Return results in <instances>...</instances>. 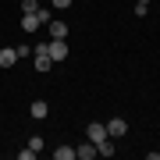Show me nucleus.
<instances>
[{
  "label": "nucleus",
  "instance_id": "2eb2a0df",
  "mask_svg": "<svg viewBox=\"0 0 160 160\" xmlns=\"http://www.w3.org/2000/svg\"><path fill=\"white\" fill-rule=\"evenodd\" d=\"M135 4H142V7H149V0H135Z\"/></svg>",
  "mask_w": 160,
  "mask_h": 160
},
{
  "label": "nucleus",
  "instance_id": "ddd939ff",
  "mask_svg": "<svg viewBox=\"0 0 160 160\" xmlns=\"http://www.w3.org/2000/svg\"><path fill=\"white\" fill-rule=\"evenodd\" d=\"M36 7H39L36 0H22V14H25V11H36Z\"/></svg>",
  "mask_w": 160,
  "mask_h": 160
},
{
  "label": "nucleus",
  "instance_id": "423d86ee",
  "mask_svg": "<svg viewBox=\"0 0 160 160\" xmlns=\"http://www.w3.org/2000/svg\"><path fill=\"white\" fill-rule=\"evenodd\" d=\"M92 157H96V142L86 139L82 146H75V160H92Z\"/></svg>",
  "mask_w": 160,
  "mask_h": 160
},
{
  "label": "nucleus",
  "instance_id": "7ed1b4c3",
  "mask_svg": "<svg viewBox=\"0 0 160 160\" xmlns=\"http://www.w3.org/2000/svg\"><path fill=\"white\" fill-rule=\"evenodd\" d=\"M46 50H50V61H53V64L68 61V43H64V39H50V43H46Z\"/></svg>",
  "mask_w": 160,
  "mask_h": 160
},
{
  "label": "nucleus",
  "instance_id": "39448f33",
  "mask_svg": "<svg viewBox=\"0 0 160 160\" xmlns=\"http://www.w3.org/2000/svg\"><path fill=\"white\" fill-rule=\"evenodd\" d=\"M107 135H110V139H121V135H128V121H125V118H114V121H107Z\"/></svg>",
  "mask_w": 160,
  "mask_h": 160
},
{
  "label": "nucleus",
  "instance_id": "6e6552de",
  "mask_svg": "<svg viewBox=\"0 0 160 160\" xmlns=\"http://www.w3.org/2000/svg\"><path fill=\"white\" fill-rule=\"evenodd\" d=\"M11 64H18V53H14V46H4L0 50V68H11Z\"/></svg>",
  "mask_w": 160,
  "mask_h": 160
},
{
  "label": "nucleus",
  "instance_id": "f257e3e1",
  "mask_svg": "<svg viewBox=\"0 0 160 160\" xmlns=\"http://www.w3.org/2000/svg\"><path fill=\"white\" fill-rule=\"evenodd\" d=\"M46 22H50V11H46V7H36V11H25V14H22V32H25V36H32L36 29H43Z\"/></svg>",
  "mask_w": 160,
  "mask_h": 160
},
{
  "label": "nucleus",
  "instance_id": "f8f14e48",
  "mask_svg": "<svg viewBox=\"0 0 160 160\" xmlns=\"http://www.w3.org/2000/svg\"><path fill=\"white\" fill-rule=\"evenodd\" d=\"M18 160H36V149H29V146H25L22 153H18Z\"/></svg>",
  "mask_w": 160,
  "mask_h": 160
},
{
  "label": "nucleus",
  "instance_id": "9d476101",
  "mask_svg": "<svg viewBox=\"0 0 160 160\" xmlns=\"http://www.w3.org/2000/svg\"><path fill=\"white\" fill-rule=\"evenodd\" d=\"M53 160H75V146H61V149H53Z\"/></svg>",
  "mask_w": 160,
  "mask_h": 160
},
{
  "label": "nucleus",
  "instance_id": "9b49d317",
  "mask_svg": "<svg viewBox=\"0 0 160 160\" xmlns=\"http://www.w3.org/2000/svg\"><path fill=\"white\" fill-rule=\"evenodd\" d=\"M29 149H36V153H39V149H43V139H39V135H32V139H29Z\"/></svg>",
  "mask_w": 160,
  "mask_h": 160
},
{
  "label": "nucleus",
  "instance_id": "0eeeda50",
  "mask_svg": "<svg viewBox=\"0 0 160 160\" xmlns=\"http://www.w3.org/2000/svg\"><path fill=\"white\" fill-rule=\"evenodd\" d=\"M29 114H32L36 121H43L46 114H50V107H46V100H32V103H29Z\"/></svg>",
  "mask_w": 160,
  "mask_h": 160
},
{
  "label": "nucleus",
  "instance_id": "f03ea898",
  "mask_svg": "<svg viewBox=\"0 0 160 160\" xmlns=\"http://www.w3.org/2000/svg\"><path fill=\"white\" fill-rule=\"evenodd\" d=\"M32 57H36V71H50L53 68V61H50V50H46V43H39L32 50Z\"/></svg>",
  "mask_w": 160,
  "mask_h": 160
},
{
  "label": "nucleus",
  "instance_id": "20e7f679",
  "mask_svg": "<svg viewBox=\"0 0 160 160\" xmlns=\"http://www.w3.org/2000/svg\"><path fill=\"white\" fill-rule=\"evenodd\" d=\"M86 139H89V142L107 139V121H92V125H86Z\"/></svg>",
  "mask_w": 160,
  "mask_h": 160
},
{
  "label": "nucleus",
  "instance_id": "1a4fd4ad",
  "mask_svg": "<svg viewBox=\"0 0 160 160\" xmlns=\"http://www.w3.org/2000/svg\"><path fill=\"white\" fill-rule=\"evenodd\" d=\"M46 29H50V39H64L68 36V25L64 22H46Z\"/></svg>",
  "mask_w": 160,
  "mask_h": 160
},
{
  "label": "nucleus",
  "instance_id": "4468645a",
  "mask_svg": "<svg viewBox=\"0 0 160 160\" xmlns=\"http://www.w3.org/2000/svg\"><path fill=\"white\" fill-rule=\"evenodd\" d=\"M53 7H71V0H53Z\"/></svg>",
  "mask_w": 160,
  "mask_h": 160
}]
</instances>
